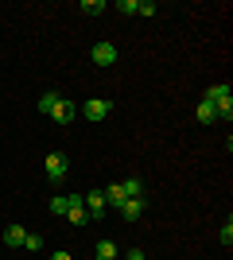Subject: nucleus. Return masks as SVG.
Masks as SVG:
<instances>
[{"label":"nucleus","instance_id":"1","mask_svg":"<svg viewBox=\"0 0 233 260\" xmlns=\"http://www.w3.org/2000/svg\"><path fill=\"white\" fill-rule=\"evenodd\" d=\"M39 113H47L55 124H70V120H74V105H70L66 98H58V93H43V98H39Z\"/></svg>","mask_w":233,"mask_h":260},{"label":"nucleus","instance_id":"2","mask_svg":"<svg viewBox=\"0 0 233 260\" xmlns=\"http://www.w3.org/2000/svg\"><path fill=\"white\" fill-rule=\"evenodd\" d=\"M202 101H210V105L218 109V117H225V120L233 117V93H229V86H225V82H218V86H210V89H206V98H202Z\"/></svg>","mask_w":233,"mask_h":260},{"label":"nucleus","instance_id":"3","mask_svg":"<svg viewBox=\"0 0 233 260\" xmlns=\"http://www.w3.org/2000/svg\"><path fill=\"white\" fill-rule=\"evenodd\" d=\"M66 167H70L66 152H51V155H47V179H51V183L66 179Z\"/></svg>","mask_w":233,"mask_h":260},{"label":"nucleus","instance_id":"4","mask_svg":"<svg viewBox=\"0 0 233 260\" xmlns=\"http://www.w3.org/2000/svg\"><path fill=\"white\" fill-rule=\"evenodd\" d=\"M82 206H86L89 221H101V214H105V194H101V190H89V194H82Z\"/></svg>","mask_w":233,"mask_h":260},{"label":"nucleus","instance_id":"5","mask_svg":"<svg viewBox=\"0 0 233 260\" xmlns=\"http://www.w3.org/2000/svg\"><path fill=\"white\" fill-rule=\"evenodd\" d=\"M82 113H86V120H105V117L113 113V105H109L105 98H89L86 105H82Z\"/></svg>","mask_w":233,"mask_h":260},{"label":"nucleus","instance_id":"6","mask_svg":"<svg viewBox=\"0 0 233 260\" xmlns=\"http://www.w3.org/2000/svg\"><path fill=\"white\" fill-rule=\"evenodd\" d=\"M89 58H93L97 66H113V62H117V47H113V43H97L93 51H89Z\"/></svg>","mask_w":233,"mask_h":260},{"label":"nucleus","instance_id":"7","mask_svg":"<svg viewBox=\"0 0 233 260\" xmlns=\"http://www.w3.org/2000/svg\"><path fill=\"white\" fill-rule=\"evenodd\" d=\"M66 217H70V225H86V221H89V217H86V206H82V194H70Z\"/></svg>","mask_w":233,"mask_h":260},{"label":"nucleus","instance_id":"8","mask_svg":"<svg viewBox=\"0 0 233 260\" xmlns=\"http://www.w3.org/2000/svg\"><path fill=\"white\" fill-rule=\"evenodd\" d=\"M140 214H144V198H124L121 202V217L124 221H136Z\"/></svg>","mask_w":233,"mask_h":260},{"label":"nucleus","instance_id":"9","mask_svg":"<svg viewBox=\"0 0 233 260\" xmlns=\"http://www.w3.org/2000/svg\"><path fill=\"white\" fill-rule=\"evenodd\" d=\"M23 237H27V229H23V225H8V229H4V245H8V249L23 245Z\"/></svg>","mask_w":233,"mask_h":260},{"label":"nucleus","instance_id":"10","mask_svg":"<svg viewBox=\"0 0 233 260\" xmlns=\"http://www.w3.org/2000/svg\"><path fill=\"white\" fill-rule=\"evenodd\" d=\"M101 194H105V206H121V202H124V190H121V183H113V186H105V190H101Z\"/></svg>","mask_w":233,"mask_h":260},{"label":"nucleus","instance_id":"11","mask_svg":"<svg viewBox=\"0 0 233 260\" xmlns=\"http://www.w3.org/2000/svg\"><path fill=\"white\" fill-rule=\"evenodd\" d=\"M121 190H124V198H140L144 194V183H140V179H124Z\"/></svg>","mask_w":233,"mask_h":260},{"label":"nucleus","instance_id":"12","mask_svg":"<svg viewBox=\"0 0 233 260\" xmlns=\"http://www.w3.org/2000/svg\"><path fill=\"white\" fill-rule=\"evenodd\" d=\"M66 210H70V194H55V198H51V214L66 217Z\"/></svg>","mask_w":233,"mask_h":260},{"label":"nucleus","instance_id":"13","mask_svg":"<svg viewBox=\"0 0 233 260\" xmlns=\"http://www.w3.org/2000/svg\"><path fill=\"white\" fill-rule=\"evenodd\" d=\"M198 120H202V124H214V120H218V109H214L210 101H202V105H198Z\"/></svg>","mask_w":233,"mask_h":260},{"label":"nucleus","instance_id":"14","mask_svg":"<svg viewBox=\"0 0 233 260\" xmlns=\"http://www.w3.org/2000/svg\"><path fill=\"white\" fill-rule=\"evenodd\" d=\"M97 260H117V245L113 241H97Z\"/></svg>","mask_w":233,"mask_h":260},{"label":"nucleus","instance_id":"15","mask_svg":"<svg viewBox=\"0 0 233 260\" xmlns=\"http://www.w3.org/2000/svg\"><path fill=\"white\" fill-rule=\"evenodd\" d=\"M82 12H86V16H101L105 4H101V0H82Z\"/></svg>","mask_w":233,"mask_h":260},{"label":"nucleus","instance_id":"16","mask_svg":"<svg viewBox=\"0 0 233 260\" xmlns=\"http://www.w3.org/2000/svg\"><path fill=\"white\" fill-rule=\"evenodd\" d=\"M23 249L39 252V249H43V237H35V233H27V237H23Z\"/></svg>","mask_w":233,"mask_h":260},{"label":"nucleus","instance_id":"17","mask_svg":"<svg viewBox=\"0 0 233 260\" xmlns=\"http://www.w3.org/2000/svg\"><path fill=\"white\" fill-rule=\"evenodd\" d=\"M222 245H225V249L233 245V221H229V217H225V225H222Z\"/></svg>","mask_w":233,"mask_h":260},{"label":"nucleus","instance_id":"18","mask_svg":"<svg viewBox=\"0 0 233 260\" xmlns=\"http://www.w3.org/2000/svg\"><path fill=\"white\" fill-rule=\"evenodd\" d=\"M117 8H121V12H128V16H136V8H140V0H121Z\"/></svg>","mask_w":233,"mask_h":260},{"label":"nucleus","instance_id":"19","mask_svg":"<svg viewBox=\"0 0 233 260\" xmlns=\"http://www.w3.org/2000/svg\"><path fill=\"white\" fill-rule=\"evenodd\" d=\"M136 16H155V4H152V0H140V8H136Z\"/></svg>","mask_w":233,"mask_h":260},{"label":"nucleus","instance_id":"20","mask_svg":"<svg viewBox=\"0 0 233 260\" xmlns=\"http://www.w3.org/2000/svg\"><path fill=\"white\" fill-rule=\"evenodd\" d=\"M128 260H148V256H144L140 249H132V252H128Z\"/></svg>","mask_w":233,"mask_h":260},{"label":"nucleus","instance_id":"21","mask_svg":"<svg viewBox=\"0 0 233 260\" xmlns=\"http://www.w3.org/2000/svg\"><path fill=\"white\" fill-rule=\"evenodd\" d=\"M51 260H70V252H51Z\"/></svg>","mask_w":233,"mask_h":260}]
</instances>
